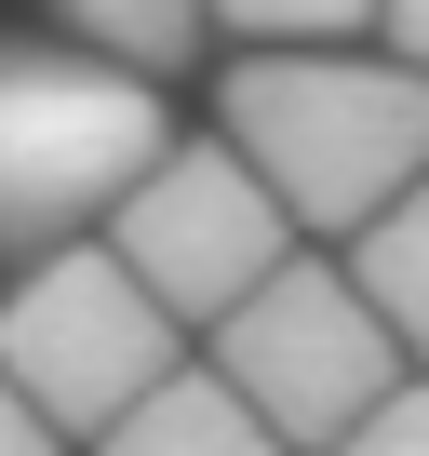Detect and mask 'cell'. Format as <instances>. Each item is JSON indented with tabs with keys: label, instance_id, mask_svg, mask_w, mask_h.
Segmentation results:
<instances>
[{
	"label": "cell",
	"instance_id": "obj_1",
	"mask_svg": "<svg viewBox=\"0 0 429 456\" xmlns=\"http://www.w3.org/2000/svg\"><path fill=\"white\" fill-rule=\"evenodd\" d=\"M214 121L229 148L282 188L295 228L349 242V228L429 175V68L402 54H336V41H269L214 81Z\"/></svg>",
	"mask_w": 429,
	"mask_h": 456
},
{
	"label": "cell",
	"instance_id": "obj_2",
	"mask_svg": "<svg viewBox=\"0 0 429 456\" xmlns=\"http://www.w3.org/2000/svg\"><path fill=\"white\" fill-rule=\"evenodd\" d=\"M174 148L161 81L94 54V41H0V256H54L94 242L121 188Z\"/></svg>",
	"mask_w": 429,
	"mask_h": 456
},
{
	"label": "cell",
	"instance_id": "obj_3",
	"mask_svg": "<svg viewBox=\"0 0 429 456\" xmlns=\"http://www.w3.org/2000/svg\"><path fill=\"white\" fill-rule=\"evenodd\" d=\"M188 362V322L108 256V242H54L0 296V376H14L68 443H94L108 416H134L161 376Z\"/></svg>",
	"mask_w": 429,
	"mask_h": 456
},
{
	"label": "cell",
	"instance_id": "obj_4",
	"mask_svg": "<svg viewBox=\"0 0 429 456\" xmlns=\"http://www.w3.org/2000/svg\"><path fill=\"white\" fill-rule=\"evenodd\" d=\"M214 376H229L295 456H322L362 403H389L402 389V336L376 322V296L349 282V269H322V256H282L229 322H214Z\"/></svg>",
	"mask_w": 429,
	"mask_h": 456
},
{
	"label": "cell",
	"instance_id": "obj_5",
	"mask_svg": "<svg viewBox=\"0 0 429 456\" xmlns=\"http://www.w3.org/2000/svg\"><path fill=\"white\" fill-rule=\"evenodd\" d=\"M108 256L188 322V336H214L282 256H295V215H282V188L214 134V148H161L134 188H121V215H108Z\"/></svg>",
	"mask_w": 429,
	"mask_h": 456
},
{
	"label": "cell",
	"instance_id": "obj_6",
	"mask_svg": "<svg viewBox=\"0 0 429 456\" xmlns=\"http://www.w3.org/2000/svg\"><path fill=\"white\" fill-rule=\"evenodd\" d=\"M94 456H295V443H282L229 376H214V362H174L134 416H108V429H94Z\"/></svg>",
	"mask_w": 429,
	"mask_h": 456
},
{
	"label": "cell",
	"instance_id": "obj_7",
	"mask_svg": "<svg viewBox=\"0 0 429 456\" xmlns=\"http://www.w3.org/2000/svg\"><path fill=\"white\" fill-rule=\"evenodd\" d=\"M349 282L376 296V322L402 336V362H429V175L389 188V201L349 228Z\"/></svg>",
	"mask_w": 429,
	"mask_h": 456
},
{
	"label": "cell",
	"instance_id": "obj_8",
	"mask_svg": "<svg viewBox=\"0 0 429 456\" xmlns=\"http://www.w3.org/2000/svg\"><path fill=\"white\" fill-rule=\"evenodd\" d=\"M54 28H81L94 54H121V68H188L201 54V0H54Z\"/></svg>",
	"mask_w": 429,
	"mask_h": 456
},
{
	"label": "cell",
	"instance_id": "obj_9",
	"mask_svg": "<svg viewBox=\"0 0 429 456\" xmlns=\"http://www.w3.org/2000/svg\"><path fill=\"white\" fill-rule=\"evenodd\" d=\"M201 14L269 54V41H349V28H376V0H201Z\"/></svg>",
	"mask_w": 429,
	"mask_h": 456
},
{
	"label": "cell",
	"instance_id": "obj_10",
	"mask_svg": "<svg viewBox=\"0 0 429 456\" xmlns=\"http://www.w3.org/2000/svg\"><path fill=\"white\" fill-rule=\"evenodd\" d=\"M322 456H429V376H402L389 403H362V416H349Z\"/></svg>",
	"mask_w": 429,
	"mask_h": 456
},
{
	"label": "cell",
	"instance_id": "obj_11",
	"mask_svg": "<svg viewBox=\"0 0 429 456\" xmlns=\"http://www.w3.org/2000/svg\"><path fill=\"white\" fill-rule=\"evenodd\" d=\"M0 456H68V429H54V416H41L14 376H0Z\"/></svg>",
	"mask_w": 429,
	"mask_h": 456
},
{
	"label": "cell",
	"instance_id": "obj_12",
	"mask_svg": "<svg viewBox=\"0 0 429 456\" xmlns=\"http://www.w3.org/2000/svg\"><path fill=\"white\" fill-rule=\"evenodd\" d=\"M376 28H389L402 68H429V0H376Z\"/></svg>",
	"mask_w": 429,
	"mask_h": 456
}]
</instances>
